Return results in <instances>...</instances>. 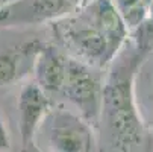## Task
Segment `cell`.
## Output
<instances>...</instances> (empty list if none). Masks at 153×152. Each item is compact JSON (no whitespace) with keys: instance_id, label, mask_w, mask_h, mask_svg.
Listing matches in <instances>:
<instances>
[{"instance_id":"1","label":"cell","mask_w":153,"mask_h":152,"mask_svg":"<svg viewBox=\"0 0 153 152\" xmlns=\"http://www.w3.org/2000/svg\"><path fill=\"white\" fill-rule=\"evenodd\" d=\"M109 66L112 69L103 79L99 120L103 122L114 149L134 151L141 146L144 136L135 96V73L140 66V53L126 55L123 46Z\"/></svg>"},{"instance_id":"2","label":"cell","mask_w":153,"mask_h":152,"mask_svg":"<svg viewBox=\"0 0 153 152\" xmlns=\"http://www.w3.org/2000/svg\"><path fill=\"white\" fill-rule=\"evenodd\" d=\"M42 137L46 148L56 152H88L97 146L93 123L64 106H50L35 140Z\"/></svg>"},{"instance_id":"3","label":"cell","mask_w":153,"mask_h":152,"mask_svg":"<svg viewBox=\"0 0 153 152\" xmlns=\"http://www.w3.org/2000/svg\"><path fill=\"white\" fill-rule=\"evenodd\" d=\"M53 25H56L59 40L70 50V55L96 69L109 66L117 56L106 37L80 9Z\"/></svg>"},{"instance_id":"4","label":"cell","mask_w":153,"mask_h":152,"mask_svg":"<svg viewBox=\"0 0 153 152\" xmlns=\"http://www.w3.org/2000/svg\"><path fill=\"white\" fill-rule=\"evenodd\" d=\"M94 69L96 67L68 55L65 79L59 93L93 125L99 122L103 93V81L94 73Z\"/></svg>"},{"instance_id":"5","label":"cell","mask_w":153,"mask_h":152,"mask_svg":"<svg viewBox=\"0 0 153 152\" xmlns=\"http://www.w3.org/2000/svg\"><path fill=\"white\" fill-rule=\"evenodd\" d=\"M85 0H14L0 6V28L56 23L73 14Z\"/></svg>"},{"instance_id":"6","label":"cell","mask_w":153,"mask_h":152,"mask_svg":"<svg viewBox=\"0 0 153 152\" xmlns=\"http://www.w3.org/2000/svg\"><path fill=\"white\" fill-rule=\"evenodd\" d=\"M50 106L49 94L35 81L21 87L17 100L18 131L21 143L26 149L35 148L36 131Z\"/></svg>"},{"instance_id":"7","label":"cell","mask_w":153,"mask_h":152,"mask_svg":"<svg viewBox=\"0 0 153 152\" xmlns=\"http://www.w3.org/2000/svg\"><path fill=\"white\" fill-rule=\"evenodd\" d=\"M68 53L61 52L58 47H39L33 56L35 82L47 94H59L67 72Z\"/></svg>"},{"instance_id":"8","label":"cell","mask_w":153,"mask_h":152,"mask_svg":"<svg viewBox=\"0 0 153 152\" xmlns=\"http://www.w3.org/2000/svg\"><path fill=\"white\" fill-rule=\"evenodd\" d=\"M129 29L135 31L149 17V0H111Z\"/></svg>"},{"instance_id":"9","label":"cell","mask_w":153,"mask_h":152,"mask_svg":"<svg viewBox=\"0 0 153 152\" xmlns=\"http://www.w3.org/2000/svg\"><path fill=\"white\" fill-rule=\"evenodd\" d=\"M23 55L20 52H3L0 53V87L9 85L18 78Z\"/></svg>"},{"instance_id":"10","label":"cell","mask_w":153,"mask_h":152,"mask_svg":"<svg viewBox=\"0 0 153 152\" xmlns=\"http://www.w3.org/2000/svg\"><path fill=\"white\" fill-rule=\"evenodd\" d=\"M11 148V140H9V134L6 131V128L0 119V152L2 151H8Z\"/></svg>"},{"instance_id":"11","label":"cell","mask_w":153,"mask_h":152,"mask_svg":"<svg viewBox=\"0 0 153 152\" xmlns=\"http://www.w3.org/2000/svg\"><path fill=\"white\" fill-rule=\"evenodd\" d=\"M149 18L153 20V0H150V3H149Z\"/></svg>"},{"instance_id":"12","label":"cell","mask_w":153,"mask_h":152,"mask_svg":"<svg viewBox=\"0 0 153 152\" xmlns=\"http://www.w3.org/2000/svg\"><path fill=\"white\" fill-rule=\"evenodd\" d=\"M11 2H14V0H0V6L8 5V3H11Z\"/></svg>"},{"instance_id":"13","label":"cell","mask_w":153,"mask_h":152,"mask_svg":"<svg viewBox=\"0 0 153 152\" xmlns=\"http://www.w3.org/2000/svg\"><path fill=\"white\" fill-rule=\"evenodd\" d=\"M149 3H150V0H149Z\"/></svg>"}]
</instances>
